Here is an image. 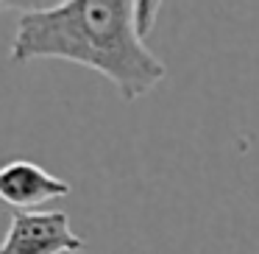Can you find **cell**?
<instances>
[{
	"mask_svg": "<svg viewBox=\"0 0 259 254\" xmlns=\"http://www.w3.org/2000/svg\"><path fill=\"white\" fill-rule=\"evenodd\" d=\"M67 193V182L28 159H12L0 168V201L17 207V212H36V207L64 198Z\"/></svg>",
	"mask_w": 259,
	"mask_h": 254,
	"instance_id": "3",
	"label": "cell"
},
{
	"mask_svg": "<svg viewBox=\"0 0 259 254\" xmlns=\"http://www.w3.org/2000/svg\"><path fill=\"white\" fill-rule=\"evenodd\" d=\"M84 237L75 235L67 212H14L0 254H78Z\"/></svg>",
	"mask_w": 259,
	"mask_h": 254,
	"instance_id": "2",
	"label": "cell"
},
{
	"mask_svg": "<svg viewBox=\"0 0 259 254\" xmlns=\"http://www.w3.org/2000/svg\"><path fill=\"white\" fill-rule=\"evenodd\" d=\"M162 3L70 0L28 9L17 20L12 62L64 59L109 79L125 101H137L167 76L164 62L145 45Z\"/></svg>",
	"mask_w": 259,
	"mask_h": 254,
	"instance_id": "1",
	"label": "cell"
}]
</instances>
